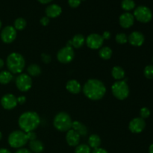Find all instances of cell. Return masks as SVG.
Segmentation results:
<instances>
[{
    "instance_id": "cell-1",
    "label": "cell",
    "mask_w": 153,
    "mask_h": 153,
    "mask_svg": "<svg viewBox=\"0 0 153 153\" xmlns=\"http://www.w3.org/2000/svg\"><path fill=\"white\" fill-rule=\"evenodd\" d=\"M83 93L91 100H100L103 98L106 93L104 83L98 79H91L87 81L83 87Z\"/></svg>"
},
{
    "instance_id": "cell-2",
    "label": "cell",
    "mask_w": 153,
    "mask_h": 153,
    "mask_svg": "<svg viewBox=\"0 0 153 153\" xmlns=\"http://www.w3.org/2000/svg\"><path fill=\"white\" fill-rule=\"evenodd\" d=\"M40 117L34 111L25 112L20 115L18 120L19 128L25 133L35 130L40 125Z\"/></svg>"
},
{
    "instance_id": "cell-3",
    "label": "cell",
    "mask_w": 153,
    "mask_h": 153,
    "mask_svg": "<svg viewBox=\"0 0 153 153\" xmlns=\"http://www.w3.org/2000/svg\"><path fill=\"white\" fill-rule=\"evenodd\" d=\"M7 69L9 72L13 74L21 73L25 65V61L22 55L16 52L10 53L6 60Z\"/></svg>"
},
{
    "instance_id": "cell-4",
    "label": "cell",
    "mask_w": 153,
    "mask_h": 153,
    "mask_svg": "<svg viewBox=\"0 0 153 153\" xmlns=\"http://www.w3.org/2000/svg\"><path fill=\"white\" fill-rule=\"evenodd\" d=\"M72 121L70 115L65 112H60L55 117L53 125L57 130L60 131H67L72 128Z\"/></svg>"
},
{
    "instance_id": "cell-5",
    "label": "cell",
    "mask_w": 153,
    "mask_h": 153,
    "mask_svg": "<svg viewBox=\"0 0 153 153\" xmlns=\"http://www.w3.org/2000/svg\"><path fill=\"white\" fill-rule=\"evenodd\" d=\"M8 143L11 147L20 149L25 146L28 142L26 133L22 130L13 131L10 134L8 137Z\"/></svg>"
},
{
    "instance_id": "cell-6",
    "label": "cell",
    "mask_w": 153,
    "mask_h": 153,
    "mask_svg": "<svg viewBox=\"0 0 153 153\" xmlns=\"http://www.w3.org/2000/svg\"><path fill=\"white\" fill-rule=\"evenodd\" d=\"M113 95L120 100H123L128 97L129 88L125 81H118L114 83L111 87Z\"/></svg>"
},
{
    "instance_id": "cell-7",
    "label": "cell",
    "mask_w": 153,
    "mask_h": 153,
    "mask_svg": "<svg viewBox=\"0 0 153 153\" xmlns=\"http://www.w3.org/2000/svg\"><path fill=\"white\" fill-rule=\"evenodd\" d=\"M134 16L137 21L143 23H147L152 19V13L146 6H138L134 11Z\"/></svg>"
},
{
    "instance_id": "cell-8",
    "label": "cell",
    "mask_w": 153,
    "mask_h": 153,
    "mask_svg": "<svg viewBox=\"0 0 153 153\" xmlns=\"http://www.w3.org/2000/svg\"><path fill=\"white\" fill-rule=\"evenodd\" d=\"M16 86L22 92L29 91L32 86L31 78L26 73H22L16 77Z\"/></svg>"
},
{
    "instance_id": "cell-9",
    "label": "cell",
    "mask_w": 153,
    "mask_h": 153,
    "mask_svg": "<svg viewBox=\"0 0 153 153\" xmlns=\"http://www.w3.org/2000/svg\"><path fill=\"white\" fill-rule=\"evenodd\" d=\"M74 50L72 47L67 46L60 49L57 54V59L62 64H68L74 59Z\"/></svg>"
},
{
    "instance_id": "cell-10",
    "label": "cell",
    "mask_w": 153,
    "mask_h": 153,
    "mask_svg": "<svg viewBox=\"0 0 153 153\" xmlns=\"http://www.w3.org/2000/svg\"><path fill=\"white\" fill-rule=\"evenodd\" d=\"M87 46L91 49H98L102 47L104 43V39L99 34H91L85 40Z\"/></svg>"
},
{
    "instance_id": "cell-11",
    "label": "cell",
    "mask_w": 153,
    "mask_h": 153,
    "mask_svg": "<svg viewBox=\"0 0 153 153\" xmlns=\"http://www.w3.org/2000/svg\"><path fill=\"white\" fill-rule=\"evenodd\" d=\"M16 30L14 27L7 25L2 29L1 32V39L4 43H10L16 39Z\"/></svg>"
},
{
    "instance_id": "cell-12",
    "label": "cell",
    "mask_w": 153,
    "mask_h": 153,
    "mask_svg": "<svg viewBox=\"0 0 153 153\" xmlns=\"http://www.w3.org/2000/svg\"><path fill=\"white\" fill-rule=\"evenodd\" d=\"M146 127V123L141 117H136L131 120L128 124V128L132 133H140Z\"/></svg>"
},
{
    "instance_id": "cell-13",
    "label": "cell",
    "mask_w": 153,
    "mask_h": 153,
    "mask_svg": "<svg viewBox=\"0 0 153 153\" xmlns=\"http://www.w3.org/2000/svg\"><path fill=\"white\" fill-rule=\"evenodd\" d=\"M1 105L6 110H11L17 105V100L14 95L10 94H5L1 99Z\"/></svg>"
},
{
    "instance_id": "cell-14",
    "label": "cell",
    "mask_w": 153,
    "mask_h": 153,
    "mask_svg": "<svg viewBox=\"0 0 153 153\" xmlns=\"http://www.w3.org/2000/svg\"><path fill=\"white\" fill-rule=\"evenodd\" d=\"M144 36L140 31H133L128 37V41L134 46H140L144 43Z\"/></svg>"
},
{
    "instance_id": "cell-15",
    "label": "cell",
    "mask_w": 153,
    "mask_h": 153,
    "mask_svg": "<svg viewBox=\"0 0 153 153\" xmlns=\"http://www.w3.org/2000/svg\"><path fill=\"white\" fill-rule=\"evenodd\" d=\"M120 25L121 27L124 28H128L133 25L134 22V15L131 13H123V14L120 15L119 18Z\"/></svg>"
},
{
    "instance_id": "cell-16",
    "label": "cell",
    "mask_w": 153,
    "mask_h": 153,
    "mask_svg": "<svg viewBox=\"0 0 153 153\" xmlns=\"http://www.w3.org/2000/svg\"><path fill=\"white\" fill-rule=\"evenodd\" d=\"M81 136L78 134L76 131L73 129H70L67 131V135H66V140L69 146H76L79 144L80 142Z\"/></svg>"
},
{
    "instance_id": "cell-17",
    "label": "cell",
    "mask_w": 153,
    "mask_h": 153,
    "mask_svg": "<svg viewBox=\"0 0 153 153\" xmlns=\"http://www.w3.org/2000/svg\"><path fill=\"white\" fill-rule=\"evenodd\" d=\"M85 43V39L82 34H76L73 39L69 40L67 43V46H70V47H74L76 49H79L82 47Z\"/></svg>"
},
{
    "instance_id": "cell-18",
    "label": "cell",
    "mask_w": 153,
    "mask_h": 153,
    "mask_svg": "<svg viewBox=\"0 0 153 153\" xmlns=\"http://www.w3.org/2000/svg\"><path fill=\"white\" fill-rule=\"evenodd\" d=\"M62 12L61 6L56 4H52L48 6L46 9V13L47 17L50 18H56L60 16Z\"/></svg>"
},
{
    "instance_id": "cell-19",
    "label": "cell",
    "mask_w": 153,
    "mask_h": 153,
    "mask_svg": "<svg viewBox=\"0 0 153 153\" xmlns=\"http://www.w3.org/2000/svg\"><path fill=\"white\" fill-rule=\"evenodd\" d=\"M66 88L70 93L73 94H78L82 91V85L78 81L73 79L67 82Z\"/></svg>"
},
{
    "instance_id": "cell-20",
    "label": "cell",
    "mask_w": 153,
    "mask_h": 153,
    "mask_svg": "<svg viewBox=\"0 0 153 153\" xmlns=\"http://www.w3.org/2000/svg\"><path fill=\"white\" fill-rule=\"evenodd\" d=\"M71 128L76 131L80 136H85L88 134V129L86 126L79 121H73Z\"/></svg>"
},
{
    "instance_id": "cell-21",
    "label": "cell",
    "mask_w": 153,
    "mask_h": 153,
    "mask_svg": "<svg viewBox=\"0 0 153 153\" xmlns=\"http://www.w3.org/2000/svg\"><path fill=\"white\" fill-rule=\"evenodd\" d=\"M29 148L32 152L41 153L44 149V146L40 140H34L29 142Z\"/></svg>"
},
{
    "instance_id": "cell-22",
    "label": "cell",
    "mask_w": 153,
    "mask_h": 153,
    "mask_svg": "<svg viewBox=\"0 0 153 153\" xmlns=\"http://www.w3.org/2000/svg\"><path fill=\"white\" fill-rule=\"evenodd\" d=\"M88 144L91 148H93L94 149L100 148L101 145V139L100 136L97 134H91L88 138Z\"/></svg>"
},
{
    "instance_id": "cell-23",
    "label": "cell",
    "mask_w": 153,
    "mask_h": 153,
    "mask_svg": "<svg viewBox=\"0 0 153 153\" xmlns=\"http://www.w3.org/2000/svg\"><path fill=\"white\" fill-rule=\"evenodd\" d=\"M111 74L112 76L118 81L122 80L125 78V71H124L122 67H119V66H115V67H113Z\"/></svg>"
},
{
    "instance_id": "cell-24",
    "label": "cell",
    "mask_w": 153,
    "mask_h": 153,
    "mask_svg": "<svg viewBox=\"0 0 153 153\" xmlns=\"http://www.w3.org/2000/svg\"><path fill=\"white\" fill-rule=\"evenodd\" d=\"M13 75L9 71L0 72V84L1 85H7L13 80Z\"/></svg>"
},
{
    "instance_id": "cell-25",
    "label": "cell",
    "mask_w": 153,
    "mask_h": 153,
    "mask_svg": "<svg viewBox=\"0 0 153 153\" xmlns=\"http://www.w3.org/2000/svg\"><path fill=\"white\" fill-rule=\"evenodd\" d=\"M27 72L28 73V76H38L41 73V69L37 64H30L27 68Z\"/></svg>"
},
{
    "instance_id": "cell-26",
    "label": "cell",
    "mask_w": 153,
    "mask_h": 153,
    "mask_svg": "<svg viewBox=\"0 0 153 153\" xmlns=\"http://www.w3.org/2000/svg\"><path fill=\"white\" fill-rule=\"evenodd\" d=\"M100 58L104 60H108L112 56V49L108 46H104L100 49L99 52Z\"/></svg>"
},
{
    "instance_id": "cell-27",
    "label": "cell",
    "mask_w": 153,
    "mask_h": 153,
    "mask_svg": "<svg viewBox=\"0 0 153 153\" xmlns=\"http://www.w3.org/2000/svg\"><path fill=\"white\" fill-rule=\"evenodd\" d=\"M121 7L123 10L129 11V10L134 8L135 2L134 1V0H123L122 2H121Z\"/></svg>"
},
{
    "instance_id": "cell-28",
    "label": "cell",
    "mask_w": 153,
    "mask_h": 153,
    "mask_svg": "<svg viewBox=\"0 0 153 153\" xmlns=\"http://www.w3.org/2000/svg\"><path fill=\"white\" fill-rule=\"evenodd\" d=\"M26 26V21L23 18H17L16 20L14 21V28L16 30H19V31H22Z\"/></svg>"
},
{
    "instance_id": "cell-29",
    "label": "cell",
    "mask_w": 153,
    "mask_h": 153,
    "mask_svg": "<svg viewBox=\"0 0 153 153\" xmlns=\"http://www.w3.org/2000/svg\"><path fill=\"white\" fill-rule=\"evenodd\" d=\"M91 147L87 144L78 145L75 149V153H91Z\"/></svg>"
},
{
    "instance_id": "cell-30",
    "label": "cell",
    "mask_w": 153,
    "mask_h": 153,
    "mask_svg": "<svg viewBox=\"0 0 153 153\" xmlns=\"http://www.w3.org/2000/svg\"><path fill=\"white\" fill-rule=\"evenodd\" d=\"M115 40H116L117 43H120V44H124L128 42V37L124 33H119L116 35Z\"/></svg>"
},
{
    "instance_id": "cell-31",
    "label": "cell",
    "mask_w": 153,
    "mask_h": 153,
    "mask_svg": "<svg viewBox=\"0 0 153 153\" xmlns=\"http://www.w3.org/2000/svg\"><path fill=\"white\" fill-rule=\"evenodd\" d=\"M144 76L146 79H153V65H147L144 69Z\"/></svg>"
},
{
    "instance_id": "cell-32",
    "label": "cell",
    "mask_w": 153,
    "mask_h": 153,
    "mask_svg": "<svg viewBox=\"0 0 153 153\" xmlns=\"http://www.w3.org/2000/svg\"><path fill=\"white\" fill-rule=\"evenodd\" d=\"M140 117H141L142 119H146V118H148L150 116V111H149L147 108H142L140 109Z\"/></svg>"
},
{
    "instance_id": "cell-33",
    "label": "cell",
    "mask_w": 153,
    "mask_h": 153,
    "mask_svg": "<svg viewBox=\"0 0 153 153\" xmlns=\"http://www.w3.org/2000/svg\"><path fill=\"white\" fill-rule=\"evenodd\" d=\"M81 2H82V0H68L69 5L71 7H77L80 5Z\"/></svg>"
},
{
    "instance_id": "cell-34",
    "label": "cell",
    "mask_w": 153,
    "mask_h": 153,
    "mask_svg": "<svg viewBox=\"0 0 153 153\" xmlns=\"http://www.w3.org/2000/svg\"><path fill=\"white\" fill-rule=\"evenodd\" d=\"M41 58H42V61H43V63H45V64H49V63L51 61V57L49 56V55H47V54H45V53L42 54Z\"/></svg>"
},
{
    "instance_id": "cell-35",
    "label": "cell",
    "mask_w": 153,
    "mask_h": 153,
    "mask_svg": "<svg viewBox=\"0 0 153 153\" xmlns=\"http://www.w3.org/2000/svg\"><path fill=\"white\" fill-rule=\"evenodd\" d=\"M26 136H27V138H28V140H36V134L34 132V131H29V132H27L26 133Z\"/></svg>"
},
{
    "instance_id": "cell-36",
    "label": "cell",
    "mask_w": 153,
    "mask_h": 153,
    "mask_svg": "<svg viewBox=\"0 0 153 153\" xmlns=\"http://www.w3.org/2000/svg\"><path fill=\"white\" fill-rule=\"evenodd\" d=\"M40 22L43 26H46L49 23V18L47 17V16H43V17H42L40 19Z\"/></svg>"
},
{
    "instance_id": "cell-37",
    "label": "cell",
    "mask_w": 153,
    "mask_h": 153,
    "mask_svg": "<svg viewBox=\"0 0 153 153\" xmlns=\"http://www.w3.org/2000/svg\"><path fill=\"white\" fill-rule=\"evenodd\" d=\"M16 100H17V103H19V104H24L26 101V98L24 96L19 97L18 98H16Z\"/></svg>"
},
{
    "instance_id": "cell-38",
    "label": "cell",
    "mask_w": 153,
    "mask_h": 153,
    "mask_svg": "<svg viewBox=\"0 0 153 153\" xmlns=\"http://www.w3.org/2000/svg\"><path fill=\"white\" fill-rule=\"evenodd\" d=\"M92 153H108L105 149H102V148H97V149H94Z\"/></svg>"
},
{
    "instance_id": "cell-39",
    "label": "cell",
    "mask_w": 153,
    "mask_h": 153,
    "mask_svg": "<svg viewBox=\"0 0 153 153\" xmlns=\"http://www.w3.org/2000/svg\"><path fill=\"white\" fill-rule=\"evenodd\" d=\"M102 38L105 40H109L111 37V33L109 32V31H105L104 33H103V34L102 35Z\"/></svg>"
},
{
    "instance_id": "cell-40",
    "label": "cell",
    "mask_w": 153,
    "mask_h": 153,
    "mask_svg": "<svg viewBox=\"0 0 153 153\" xmlns=\"http://www.w3.org/2000/svg\"><path fill=\"white\" fill-rule=\"evenodd\" d=\"M15 153H32L30 150H28V149H25V148H20V149H18Z\"/></svg>"
},
{
    "instance_id": "cell-41",
    "label": "cell",
    "mask_w": 153,
    "mask_h": 153,
    "mask_svg": "<svg viewBox=\"0 0 153 153\" xmlns=\"http://www.w3.org/2000/svg\"><path fill=\"white\" fill-rule=\"evenodd\" d=\"M0 153H11L10 150L7 149H4V148H1L0 149Z\"/></svg>"
},
{
    "instance_id": "cell-42",
    "label": "cell",
    "mask_w": 153,
    "mask_h": 153,
    "mask_svg": "<svg viewBox=\"0 0 153 153\" xmlns=\"http://www.w3.org/2000/svg\"><path fill=\"white\" fill-rule=\"evenodd\" d=\"M52 0H38L39 2L42 3V4H47V3L51 2Z\"/></svg>"
},
{
    "instance_id": "cell-43",
    "label": "cell",
    "mask_w": 153,
    "mask_h": 153,
    "mask_svg": "<svg viewBox=\"0 0 153 153\" xmlns=\"http://www.w3.org/2000/svg\"><path fill=\"white\" fill-rule=\"evenodd\" d=\"M4 61H3V60L1 59V58H0V69L2 68V67H4Z\"/></svg>"
},
{
    "instance_id": "cell-44",
    "label": "cell",
    "mask_w": 153,
    "mask_h": 153,
    "mask_svg": "<svg viewBox=\"0 0 153 153\" xmlns=\"http://www.w3.org/2000/svg\"><path fill=\"white\" fill-rule=\"evenodd\" d=\"M149 153H153V143H152V144H151L150 146H149Z\"/></svg>"
},
{
    "instance_id": "cell-45",
    "label": "cell",
    "mask_w": 153,
    "mask_h": 153,
    "mask_svg": "<svg viewBox=\"0 0 153 153\" xmlns=\"http://www.w3.org/2000/svg\"><path fill=\"white\" fill-rule=\"evenodd\" d=\"M1 138H2V134H1V132L0 131V140H1Z\"/></svg>"
},
{
    "instance_id": "cell-46",
    "label": "cell",
    "mask_w": 153,
    "mask_h": 153,
    "mask_svg": "<svg viewBox=\"0 0 153 153\" xmlns=\"http://www.w3.org/2000/svg\"><path fill=\"white\" fill-rule=\"evenodd\" d=\"M1 20H0V29H1Z\"/></svg>"
},
{
    "instance_id": "cell-47",
    "label": "cell",
    "mask_w": 153,
    "mask_h": 153,
    "mask_svg": "<svg viewBox=\"0 0 153 153\" xmlns=\"http://www.w3.org/2000/svg\"><path fill=\"white\" fill-rule=\"evenodd\" d=\"M152 61H153V59H152Z\"/></svg>"
}]
</instances>
